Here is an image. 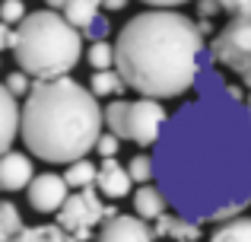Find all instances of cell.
Wrapping results in <instances>:
<instances>
[{"label":"cell","instance_id":"8992f818","mask_svg":"<svg viewBox=\"0 0 251 242\" xmlns=\"http://www.w3.org/2000/svg\"><path fill=\"white\" fill-rule=\"evenodd\" d=\"M118 214L111 204H105V198L96 191V185L76 188L67 194L64 207L54 214V223L64 226L67 233H74L76 242H92L96 239V226H102L105 217Z\"/></svg>","mask_w":251,"mask_h":242},{"label":"cell","instance_id":"ac0fdd59","mask_svg":"<svg viewBox=\"0 0 251 242\" xmlns=\"http://www.w3.org/2000/svg\"><path fill=\"white\" fill-rule=\"evenodd\" d=\"M207 242H251V217L235 214V217L220 220V226L210 233Z\"/></svg>","mask_w":251,"mask_h":242},{"label":"cell","instance_id":"30bf717a","mask_svg":"<svg viewBox=\"0 0 251 242\" xmlns=\"http://www.w3.org/2000/svg\"><path fill=\"white\" fill-rule=\"evenodd\" d=\"M35 156L32 153H23V150H6L0 153V194H16V191H25L35 175Z\"/></svg>","mask_w":251,"mask_h":242},{"label":"cell","instance_id":"f546056e","mask_svg":"<svg viewBox=\"0 0 251 242\" xmlns=\"http://www.w3.org/2000/svg\"><path fill=\"white\" fill-rule=\"evenodd\" d=\"M127 3H130V0H99V6H102L105 13H121Z\"/></svg>","mask_w":251,"mask_h":242},{"label":"cell","instance_id":"4fadbf2b","mask_svg":"<svg viewBox=\"0 0 251 242\" xmlns=\"http://www.w3.org/2000/svg\"><path fill=\"white\" fill-rule=\"evenodd\" d=\"M130 204H134V214L143 217V220H156L169 211V201H166V194H162V188L156 185V182L137 185L134 191H130Z\"/></svg>","mask_w":251,"mask_h":242},{"label":"cell","instance_id":"6da1fadb","mask_svg":"<svg viewBox=\"0 0 251 242\" xmlns=\"http://www.w3.org/2000/svg\"><path fill=\"white\" fill-rule=\"evenodd\" d=\"M201 96L162 124L153 172L169 207L194 223H220L251 204V112L223 83H197Z\"/></svg>","mask_w":251,"mask_h":242},{"label":"cell","instance_id":"83f0119b","mask_svg":"<svg viewBox=\"0 0 251 242\" xmlns=\"http://www.w3.org/2000/svg\"><path fill=\"white\" fill-rule=\"evenodd\" d=\"M13 38H16V29H13V26H6V23H0V54L13 48Z\"/></svg>","mask_w":251,"mask_h":242},{"label":"cell","instance_id":"3957f363","mask_svg":"<svg viewBox=\"0 0 251 242\" xmlns=\"http://www.w3.org/2000/svg\"><path fill=\"white\" fill-rule=\"evenodd\" d=\"M102 131V102L70 74L35 80L29 96L19 102V140L35 160L51 166L89 156Z\"/></svg>","mask_w":251,"mask_h":242},{"label":"cell","instance_id":"d6986e66","mask_svg":"<svg viewBox=\"0 0 251 242\" xmlns=\"http://www.w3.org/2000/svg\"><path fill=\"white\" fill-rule=\"evenodd\" d=\"M102 121H105V131L127 140V99H121V96L108 99V106H102Z\"/></svg>","mask_w":251,"mask_h":242},{"label":"cell","instance_id":"5b68a950","mask_svg":"<svg viewBox=\"0 0 251 242\" xmlns=\"http://www.w3.org/2000/svg\"><path fill=\"white\" fill-rule=\"evenodd\" d=\"M229 23L210 42V57L251 86V0H216Z\"/></svg>","mask_w":251,"mask_h":242},{"label":"cell","instance_id":"44dd1931","mask_svg":"<svg viewBox=\"0 0 251 242\" xmlns=\"http://www.w3.org/2000/svg\"><path fill=\"white\" fill-rule=\"evenodd\" d=\"M89 48H83V57L92 70H108L115 67V42L108 38H99V42H86Z\"/></svg>","mask_w":251,"mask_h":242},{"label":"cell","instance_id":"e0dca14e","mask_svg":"<svg viewBox=\"0 0 251 242\" xmlns=\"http://www.w3.org/2000/svg\"><path fill=\"white\" fill-rule=\"evenodd\" d=\"M10 242H76V236L57 223H38V226H23Z\"/></svg>","mask_w":251,"mask_h":242},{"label":"cell","instance_id":"603a6c76","mask_svg":"<svg viewBox=\"0 0 251 242\" xmlns=\"http://www.w3.org/2000/svg\"><path fill=\"white\" fill-rule=\"evenodd\" d=\"M124 166H127V172H130V179H134V185H143V182H153V179H156V172H153V156H150V153L130 156Z\"/></svg>","mask_w":251,"mask_h":242},{"label":"cell","instance_id":"52a82bcc","mask_svg":"<svg viewBox=\"0 0 251 242\" xmlns=\"http://www.w3.org/2000/svg\"><path fill=\"white\" fill-rule=\"evenodd\" d=\"M169 112L162 106V99H127V140H134L137 147H153L162 134Z\"/></svg>","mask_w":251,"mask_h":242},{"label":"cell","instance_id":"7402d4cb","mask_svg":"<svg viewBox=\"0 0 251 242\" xmlns=\"http://www.w3.org/2000/svg\"><path fill=\"white\" fill-rule=\"evenodd\" d=\"M23 226H25L23 211H19L10 198H0V242H10Z\"/></svg>","mask_w":251,"mask_h":242},{"label":"cell","instance_id":"2e32d148","mask_svg":"<svg viewBox=\"0 0 251 242\" xmlns=\"http://www.w3.org/2000/svg\"><path fill=\"white\" fill-rule=\"evenodd\" d=\"M86 86H89V93L102 102V99H118V96H124L127 83H124V77L118 74L115 67H108V70H92V77H89Z\"/></svg>","mask_w":251,"mask_h":242},{"label":"cell","instance_id":"4316f807","mask_svg":"<svg viewBox=\"0 0 251 242\" xmlns=\"http://www.w3.org/2000/svg\"><path fill=\"white\" fill-rule=\"evenodd\" d=\"M92 153H99L102 160H108V156H118L121 153V137H115L111 131H102L99 134V140H96V150Z\"/></svg>","mask_w":251,"mask_h":242},{"label":"cell","instance_id":"5bb4252c","mask_svg":"<svg viewBox=\"0 0 251 242\" xmlns=\"http://www.w3.org/2000/svg\"><path fill=\"white\" fill-rule=\"evenodd\" d=\"M19 140V99L0 83V153Z\"/></svg>","mask_w":251,"mask_h":242},{"label":"cell","instance_id":"cb8c5ba5","mask_svg":"<svg viewBox=\"0 0 251 242\" xmlns=\"http://www.w3.org/2000/svg\"><path fill=\"white\" fill-rule=\"evenodd\" d=\"M3 86L10 89L16 99H25V96H29V89L35 86V80H32L25 70H13V74H6V77H3Z\"/></svg>","mask_w":251,"mask_h":242},{"label":"cell","instance_id":"9c48e42d","mask_svg":"<svg viewBox=\"0 0 251 242\" xmlns=\"http://www.w3.org/2000/svg\"><path fill=\"white\" fill-rule=\"evenodd\" d=\"M92 242H156V236L150 220L137 217V214H111L102 220Z\"/></svg>","mask_w":251,"mask_h":242},{"label":"cell","instance_id":"8fae6325","mask_svg":"<svg viewBox=\"0 0 251 242\" xmlns=\"http://www.w3.org/2000/svg\"><path fill=\"white\" fill-rule=\"evenodd\" d=\"M96 191L102 194L105 201H124L134 191V179H130L127 166H124L118 156H108V160L99 162L96 169Z\"/></svg>","mask_w":251,"mask_h":242},{"label":"cell","instance_id":"ffe728a7","mask_svg":"<svg viewBox=\"0 0 251 242\" xmlns=\"http://www.w3.org/2000/svg\"><path fill=\"white\" fill-rule=\"evenodd\" d=\"M96 169H99V166L89 160V156L67 162V172H64V179H67L70 191H76V188H89V185H96Z\"/></svg>","mask_w":251,"mask_h":242},{"label":"cell","instance_id":"9a60e30c","mask_svg":"<svg viewBox=\"0 0 251 242\" xmlns=\"http://www.w3.org/2000/svg\"><path fill=\"white\" fill-rule=\"evenodd\" d=\"M45 6L64 13V19H70V23H74L80 32L89 26V19L96 16V13H102L99 0H45Z\"/></svg>","mask_w":251,"mask_h":242},{"label":"cell","instance_id":"484cf974","mask_svg":"<svg viewBox=\"0 0 251 242\" xmlns=\"http://www.w3.org/2000/svg\"><path fill=\"white\" fill-rule=\"evenodd\" d=\"M111 35V23L102 16V13H96V16L89 19V26L83 29V38L86 42H99V38H108Z\"/></svg>","mask_w":251,"mask_h":242},{"label":"cell","instance_id":"1f68e13d","mask_svg":"<svg viewBox=\"0 0 251 242\" xmlns=\"http://www.w3.org/2000/svg\"><path fill=\"white\" fill-rule=\"evenodd\" d=\"M245 108H248V112H251V93H248V99H245Z\"/></svg>","mask_w":251,"mask_h":242},{"label":"cell","instance_id":"7c38bea8","mask_svg":"<svg viewBox=\"0 0 251 242\" xmlns=\"http://www.w3.org/2000/svg\"><path fill=\"white\" fill-rule=\"evenodd\" d=\"M153 236L156 239H169V242H201V223H194V220L181 217V214L175 211H166L162 217L153 220Z\"/></svg>","mask_w":251,"mask_h":242},{"label":"cell","instance_id":"4dcf8cb0","mask_svg":"<svg viewBox=\"0 0 251 242\" xmlns=\"http://www.w3.org/2000/svg\"><path fill=\"white\" fill-rule=\"evenodd\" d=\"M140 3H147V6H184V3H191V0H140Z\"/></svg>","mask_w":251,"mask_h":242},{"label":"cell","instance_id":"277c9868","mask_svg":"<svg viewBox=\"0 0 251 242\" xmlns=\"http://www.w3.org/2000/svg\"><path fill=\"white\" fill-rule=\"evenodd\" d=\"M83 32L76 29L64 13L51 10H29L25 19L16 26L13 38V61L32 80H54L64 77L83 61Z\"/></svg>","mask_w":251,"mask_h":242},{"label":"cell","instance_id":"ba28073f","mask_svg":"<svg viewBox=\"0 0 251 242\" xmlns=\"http://www.w3.org/2000/svg\"><path fill=\"white\" fill-rule=\"evenodd\" d=\"M25 194H29L32 211L48 217V214H57L64 207V201L70 194V185L64 179V172H35L29 188H25Z\"/></svg>","mask_w":251,"mask_h":242},{"label":"cell","instance_id":"f1b7e54d","mask_svg":"<svg viewBox=\"0 0 251 242\" xmlns=\"http://www.w3.org/2000/svg\"><path fill=\"white\" fill-rule=\"evenodd\" d=\"M197 10H201V19H210L220 13V3L216 0H197Z\"/></svg>","mask_w":251,"mask_h":242},{"label":"cell","instance_id":"d4e9b609","mask_svg":"<svg viewBox=\"0 0 251 242\" xmlns=\"http://www.w3.org/2000/svg\"><path fill=\"white\" fill-rule=\"evenodd\" d=\"M25 3L23 0H0V23H6V26H13L16 29L19 23L25 19Z\"/></svg>","mask_w":251,"mask_h":242},{"label":"cell","instance_id":"7a4b0ae2","mask_svg":"<svg viewBox=\"0 0 251 242\" xmlns=\"http://www.w3.org/2000/svg\"><path fill=\"white\" fill-rule=\"evenodd\" d=\"M201 26L175 6H150L115 35V70L127 89L150 99H175L197 86L203 70Z\"/></svg>","mask_w":251,"mask_h":242}]
</instances>
